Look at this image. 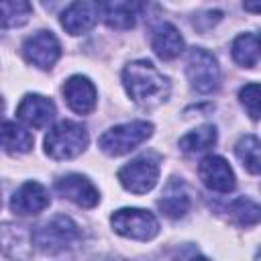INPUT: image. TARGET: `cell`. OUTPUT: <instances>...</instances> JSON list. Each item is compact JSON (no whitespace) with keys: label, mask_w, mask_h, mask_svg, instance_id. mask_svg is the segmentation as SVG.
Masks as SVG:
<instances>
[{"label":"cell","mask_w":261,"mask_h":261,"mask_svg":"<svg viewBox=\"0 0 261 261\" xmlns=\"http://www.w3.org/2000/svg\"><path fill=\"white\" fill-rule=\"evenodd\" d=\"M228 212L232 216V220L241 226H255L259 222V206L249 200V198H237L230 206H228Z\"/></svg>","instance_id":"24"},{"label":"cell","mask_w":261,"mask_h":261,"mask_svg":"<svg viewBox=\"0 0 261 261\" xmlns=\"http://www.w3.org/2000/svg\"><path fill=\"white\" fill-rule=\"evenodd\" d=\"M16 116L20 122H24L27 126L33 128H45L53 118H55V104L53 100H49L47 96L41 94H27L18 108H16Z\"/></svg>","instance_id":"13"},{"label":"cell","mask_w":261,"mask_h":261,"mask_svg":"<svg viewBox=\"0 0 261 261\" xmlns=\"http://www.w3.org/2000/svg\"><path fill=\"white\" fill-rule=\"evenodd\" d=\"M88 145V130L84 124L73 120L57 122L45 137V153L51 159H73Z\"/></svg>","instance_id":"3"},{"label":"cell","mask_w":261,"mask_h":261,"mask_svg":"<svg viewBox=\"0 0 261 261\" xmlns=\"http://www.w3.org/2000/svg\"><path fill=\"white\" fill-rule=\"evenodd\" d=\"M49 192L39 181H24L10 198V210L18 216L39 214L49 206Z\"/></svg>","instance_id":"14"},{"label":"cell","mask_w":261,"mask_h":261,"mask_svg":"<svg viewBox=\"0 0 261 261\" xmlns=\"http://www.w3.org/2000/svg\"><path fill=\"white\" fill-rule=\"evenodd\" d=\"M151 133H153V124L147 120H133V122L116 124L100 135L98 147L106 155L118 157V155H124L137 149L141 143H145L151 137Z\"/></svg>","instance_id":"4"},{"label":"cell","mask_w":261,"mask_h":261,"mask_svg":"<svg viewBox=\"0 0 261 261\" xmlns=\"http://www.w3.org/2000/svg\"><path fill=\"white\" fill-rule=\"evenodd\" d=\"M33 135L16 124V122H2L0 124V149L8 153H29L33 149Z\"/></svg>","instance_id":"19"},{"label":"cell","mask_w":261,"mask_h":261,"mask_svg":"<svg viewBox=\"0 0 261 261\" xmlns=\"http://www.w3.org/2000/svg\"><path fill=\"white\" fill-rule=\"evenodd\" d=\"M80 237H82L80 226L65 214H57L51 220H47L31 230L33 247H37L39 251L49 253V255H55V253H61V251L73 247V243H77Z\"/></svg>","instance_id":"2"},{"label":"cell","mask_w":261,"mask_h":261,"mask_svg":"<svg viewBox=\"0 0 261 261\" xmlns=\"http://www.w3.org/2000/svg\"><path fill=\"white\" fill-rule=\"evenodd\" d=\"M139 10H141V4H135V2H106V4H102L104 22L116 31L133 29L137 22Z\"/></svg>","instance_id":"18"},{"label":"cell","mask_w":261,"mask_h":261,"mask_svg":"<svg viewBox=\"0 0 261 261\" xmlns=\"http://www.w3.org/2000/svg\"><path fill=\"white\" fill-rule=\"evenodd\" d=\"M184 261H210L208 257H204V255H200V253H192L190 257H186Z\"/></svg>","instance_id":"26"},{"label":"cell","mask_w":261,"mask_h":261,"mask_svg":"<svg viewBox=\"0 0 261 261\" xmlns=\"http://www.w3.org/2000/svg\"><path fill=\"white\" fill-rule=\"evenodd\" d=\"M0 249L12 261H31L33 239L27 226L12 224V222L0 224Z\"/></svg>","instance_id":"12"},{"label":"cell","mask_w":261,"mask_h":261,"mask_svg":"<svg viewBox=\"0 0 261 261\" xmlns=\"http://www.w3.org/2000/svg\"><path fill=\"white\" fill-rule=\"evenodd\" d=\"M122 84L133 102L145 108L159 106L169 98V80L147 59L130 61L122 69Z\"/></svg>","instance_id":"1"},{"label":"cell","mask_w":261,"mask_h":261,"mask_svg":"<svg viewBox=\"0 0 261 261\" xmlns=\"http://www.w3.org/2000/svg\"><path fill=\"white\" fill-rule=\"evenodd\" d=\"M190 86L200 94H210L220 86V67L216 57L204 47H192L186 67Z\"/></svg>","instance_id":"6"},{"label":"cell","mask_w":261,"mask_h":261,"mask_svg":"<svg viewBox=\"0 0 261 261\" xmlns=\"http://www.w3.org/2000/svg\"><path fill=\"white\" fill-rule=\"evenodd\" d=\"M159 210L169 218H181L190 210V194L181 179H169L163 188L161 198L157 200Z\"/></svg>","instance_id":"16"},{"label":"cell","mask_w":261,"mask_h":261,"mask_svg":"<svg viewBox=\"0 0 261 261\" xmlns=\"http://www.w3.org/2000/svg\"><path fill=\"white\" fill-rule=\"evenodd\" d=\"M0 206H2V198H0Z\"/></svg>","instance_id":"28"},{"label":"cell","mask_w":261,"mask_h":261,"mask_svg":"<svg viewBox=\"0 0 261 261\" xmlns=\"http://www.w3.org/2000/svg\"><path fill=\"white\" fill-rule=\"evenodd\" d=\"M239 100L245 106V110L249 112V116L253 120H257L259 118V84H255V82L245 84L239 92Z\"/></svg>","instance_id":"25"},{"label":"cell","mask_w":261,"mask_h":261,"mask_svg":"<svg viewBox=\"0 0 261 261\" xmlns=\"http://www.w3.org/2000/svg\"><path fill=\"white\" fill-rule=\"evenodd\" d=\"M232 59L243 65L253 69L259 63V37L257 33H243L232 41Z\"/></svg>","instance_id":"20"},{"label":"cell","mask_w":261,"mask_h":261,"mask_svg":"<svg viewBox=\"0 0 261 261\" xmlns=\"http://www.w3.org/2000/svg\"><path fill=\"white\" fill-rule=\"evenodd\" d=\"M61 55V45L51 31H37L22 43V57L39 69H51Z\"/></svg>","instance_id":"8"},{"label":"cell","mask_w":261,"mask_h":261,"mask_svg":"<svg viewBox=\"0 0 261 261\" xmlns=\"http://www.w3.org/2000/svg\"><path fill=\"white\" fill-rule=\"evenodd\" d=\"M214 143H216V126L202 124L179 139V149L194 155V153L208 151L210 147H214Z\"/></svg>","instance_id":"21"},{"label":"cell","mask_w":261,"mask_h":261,"mask_svg":"<svg viewBox=\"0 0 261 261\" xmlns=\"http://www.w3.org/2000/svg\"><path fill=\"white\" fill-rule=\"evenodd\" d=\"M159 179V161L151 155H143L120 167L118 171V181L122 184L124 190L133 194H147L155 188Z\"/></svg>","instance_id":"7"},{"label":"cell","mask_w":261,"mask_h":261,"mask_svg":"<svg viewBox=\"0 0 261 261\" xmlns=\"http://www.w3.org/2000/svg\"><path fill=\"white\" fill-rule=\"evenodd\" d=\"M234 153L249 173H253V175L259 173V169H261V165H259V139L255 135L241 137L237 147H234Z\"/></svg>","instance_id":"23"},{"label":"cell","mask_w":261,"mask_h":261,"mask_svg":"<svg viewBox=\"0 0 261 261\" xmlns=\"http://www.w3.org/2000/svg\"><path fill=\"white\" fill-rule=\"evenodd\" d=\"M198 175L208 190L218 192V194H228L237 186L232 167L220 155H206L198 165Z\"/></svg>","instance_id":"9"},{"label":"cell","mask_w":261,"mask_h":261,"mask_svg":"<svg viewBox=\"0 0 261 261\" xmlns=\"http://www.w3.org/2000/svg\"><path fill=\"white\" fill-rule=\"evenodd\" d=\"M151 47L161 59H175L184 51V37L171 22H161L151 35Z\"/></svg>","instance_id":"17"},{"label":"cell","mask_w":261,"mask_h":261,"mask_svg":"<svg viewBox=\"0 0 261 261\" xmlns=\"http://www.w3.org/2000/svg\"><path fill=\"white\" fill-rule=\"evenodd\" d=\"M33 14V6L24 0H0V27H22Z\"/></svg>","instance_id":"22"},{"label":"cell","mask_w":261,"mask_h":261,"mask_svg":"<svg viewBox=\"0 0 261 261\" xmlns=\"http://www.w3.org/2000/svg\"><path fill=\"white\" fill-rule=\"evenodd\" d=\"M114 232L133 241H151L159 234V222L153 212L143 208H120L110 216Z\"/></svg>","instance_id":"5"},{"label":"cell","mask_w":261,"mask_h":261,"mask_svg":"<svg viewBox=\"0 0 261 261\" xmlns=\"http://www.w3.org/2000/svg\"><path fill=\"white\" fill-rule=\"evenodd\" d=\"M55 190L67 198L69 202L82 206V208H94L100 200V194L96 190V186L82 173H67L61 175L55 181Z\"/></svg>","instance_id":"10"},{"label":"cell","mask_w":261,"mask_h":261,"mask_svg":"<svg viewBox=\"0 0 261 261\" xmlns=\"http://www.w3.org/2000/svg\"><path fill=\"white\" fill-rule=\"evenodd\" d=\"M2 108H4V102H2V96H0V112H2Z\"/></svg>","instance_id":"27"},{"label":"cell","mask_w":261,"mask_h":261,"mask_svg":"<svg viewBox=\"0 0 261 261\" xmlns=\"http://www.w3.org/2000/svg\"><path fill=\"white\" fill-rule=\"evenodd\" d=\"M63 98L77 114H90L96 108V88L86 75H71L63 84Z\"/></svg>","instance_id":"15"},{"label":"cell","mask_w":261,"mask_h":261,"mask_svg":"<svg viewBox=\"0 0 261 261\" xmlns=\"http://www.w3.org/2000/svg\"><path fill=\"white\" fill-rule=\"evenodd\" d=\"M100 14H102V4L84 0V2L69 4L61 12L59 22H61V27L69 35H82V33H88L98 22V16Z\"/></svg>","instance_id":"11"}]
</instances>
